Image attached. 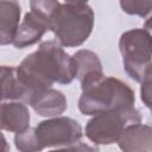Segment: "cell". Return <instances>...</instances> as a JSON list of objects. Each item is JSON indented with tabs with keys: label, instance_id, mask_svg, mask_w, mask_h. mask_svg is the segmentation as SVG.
I'll list each match as a JSON object with an SVG mask.
<instances>
[{
	"label": "cell",
	"instance_id": "obj_7",
	"mask_svg": "<svg viewBox=\"0 0 152 152\" xmlns=\"http://www.w3.org/2000/svg\"><path fill=\"white\" fill-rule=\"evenodd\" d=\"M50 30V24L44 18L33 13L32 11L26 13L18 32L13 40V45L18 49H25L40 40L46 31Z\"/></svg>",
	"mask_w": 152,
	"mask_h": 152
},
{
	"label": "cell",
	"instance_id": "obj_10",
	"mask_svg": "<svg viewBox=\"0 0 152 152\" xmlns=\"http://www.w3.org/2000/svg\"><path fill=\"white\" fill-rule=\"evenodd\" d=\"M21 8L17 0H0V44H13L19 28Z\"/></svg>",
	"mask_w": 152,
	"mask_h": 152
},
{
	"label": "cell",
	"instance_id": "obj_2",
	"mask_svg": "<svg viewBox=\"0 0 152 152\" xmlns=\"http://www.w3.org/2000/svg\"><path fill=\"white\" fill-rule=\"evenodd\" d=\"M133 89L124 81L103 76L82 88L78 109L84 115H95L119 107L134 106Z\"/></svg>",
	"mask_w": 152,
	"mask_h": 152
},
{
	"label": "cell",
	"instance_id": "obj_15",
	"mask_svg": "<svg viewBox=\"0 0 152 152\" xmlns=\"http://www.w3.org/2000/svg\"><path fill=\"white\" fill-rule=\"evenodd\" d=\"M120 7L129 15L144 18L152 13V0H120Z\"/></svg>",
	"mask_w": 152,
	"mask_h": 152
},
{
	"label": "cell",
	"instance_id": "obj_19",
	"mask_svg": "<svg viewBox=\"0 0 152 152\" xmlns=\"http://www.w3.org/2000/svg\"><path fill=\"white\" fill-rule=\"evenodd\" d=\"M68 2H88V0H65Z\"/></svg>",
	"mask_w": 152,
	"mask_h": 152
},
{
	"label": "cell",
	"instance_id": "obj_1",
	"mask_svg": "<svg viewBox=\"0 0 152 152\" xmlns=\"http://www.w3.org/2000/svg\"><path fill=\"white\" fill-rule=\"evenodd\" d=\"M17 74L30 104L34 95L51 88L53 83H71L76 78L77 69L74 57L69 56L58 42L48 40L21 61Z\"/></svg>",
	"mask_w": 152,
	"mask_h": 152
},
{
	"label": "cell",
	"instance_id": "obj_14",
	"mask_svg": "<svg viewBox=\"0 0 152 152\" xmlns=\"http://www.w3.org/2000/svg\"><path fill=\"white\" fill-rule=\"evenodd\" d=\"M14 144L17 150L21 152H37L44 148L37 137L36 129L31 127L17 133L14 137Z\"/></svg>",
	"mask_w": 152,
	"mask_h": 152
},
{
	"label": "cell",
	"instance_id": "obj_3",
	"mask_svg": "<svg viewBox=\"0 0 152 152\" xmlns=\"http://www.w3.org/2000/svg\"><path fill=\"white\" fill-rule=\"evenodd\" d=\"M94 27V12L87 2L61 4L50 21V31L62 46L82 45Z\"/></svg>",
	"mask_w": 152,
	"mask_h": 152
},
{
	"label": "cell",
	"instance_id": "obj_17",
	"mask_svg": "<svg viewBox=\"0 0 152 152\" xmlns=\"http://www.w3.org/2000/svg\"><path fill=\"white\" fill-rule=\"evenodd\" d=\"M140 83V99L144 104L152 112V63L147 68Z\"/></svg>",
	"mask_w": 152,
	"mask_h": 152
},
{
	"label": "cell",
	"instance_id": "obj_12",
	"mask_svg": "<svg viewBox=\"0 0 152 152\" xmlns=\"http://www.w3.org/2000/svg\"><path fill=\"white\" fill-rule=\"evenodd\" d=\"M0 124L2 131L23 132L30 127V112L23 102H2Z\"/></svg>",
	"mask_w": 152,
	"mask_h": 152
},
{
	"label": "cell",
	"instance_id": "obj_16",
	"mask_svg": "<svg viewBox=\"0 0 152 152\" xmlns=\"http://www.w3.org/2000/svg\"><path fill=\"white\" fill-rule=\"evenodd\" d=\"M61 4L58 0H30L31 11L39 17L44 18L45 20L51 21L53 14L59 8Z\"/></svg>",
	"mask_w": 152,
	"mask_h": 152
},
{
	"label": "cell",
	"instance_id": "obj_6",
	"mask_svg": "<svg viewBox=\"0 0 152 152\" xmlns=\"http://www.w3.org/2000/svg\"><path fill=\"white\" fill-rule=\"evenodd\" d=\"M34 129L44 148H70L82 138L81 125L68 116L58 115L40 121Z\"/></svg>",
	"mask_w": 152,
	"mask_h": 152
},
{
	"label": "cell",
	"instance_id": "obj_9",
	"mask_svg": "<svg viewBox=\"0 0 152 152\" xmlns=\"http://www.w3.org/2000/svg\"><path fill=\"white\" fill-rule=\"evenodd\" d=\"M72 57L76 63V77L81 83V88H84L94 81L104 76L101 61L95 52L82 49L75 52Z\"/></svg>",
	"mask_w": 152,
	"mask_h": 152
},
{
	"label": "cell",
	"instance_id": "obj_5",
	"mask_svg": "<svg viewBox=\"0 0 152 152\" xmlns=\"http://www.w3.org/2000/svg\"><path fill=\"white\" fill-rule=\"evenodd\" d=\"M119 50L127 75L141 82L152 63V34L145 28L128 30L119 39Z\"/></svg>",
	"mask_w": 152,
	"mask_h": 152
},
{
	"label": "cell",
	"instance_id": "obj_11",
	"mask_svg": "<svg viewBox=\"0 0 152 152\" xmlns=\"http://www.w3.org/2000/svg\"><path fill=\"white\" fill-rule=\"evenodd\" d=\"M30 104L38 115L45 118H53L63 114L68 106L64 94L52 88L34 95Z\"/></svg>",
	"mask_w": 152,
	"mask_h": 152
},
{
	"label": "cell",
	"instance_id": "obj_8",
	"mask_svg": "<svg viewBox=\"0 0 152 152\" xmlns=\"http://www.w3.org/2000/svg\"><path fill=\"white\" fill-rule=\"evenodd\" d=\"M116 144L125 152L152 151V127L141 122L129 125L125 128Z\"/></svg>",
	"mask_w": 152,
	"mask_h": 152
},
{
	"label": "cell",
	"instance_id": "obj_13",
	"mask_svg": "<svg viewBox=\"0 0 152 152\" xmlns=\"http://www.w3.org/2000/svg\"><path fill=\"white\" fill-rule=\"evenodd\" d=\"M1 86H2V100H18L24 103H28L27 93L21 84L17 66H1Z\"/></svg>",
	"mask_w": 152,
	"mask_h": 152
},
{
	"label": "cell",
	"instance_id": "obj_4",
	"mask_svg": "<svg viewBox=\"0 0 152 152\" xmlns=\"http://www.w3.org/2000/svg\"><path fill=\"white\" fill-rule=\"evenodd\" d=\"M137 122H141V116L134 106L119 107L93 115L86 125L84 133L96 145H110L118 142L126 127Z\"/></svg>",
	"mask_w": 152,
	"mask_h": 152
},
{
	"label": "cell",
	"instance_id": "obj_18",
	"mask_svg": "<svg viewBox=\"0 0 152 152\" xmlns=\"http://www.w3.org/2000/svg\"><path fill=\"white\" fill-rule=\"evenodd\" d=\"M144 28H145V30H147V31H148V32L152 34V15H151V17H150V18H148L146 21H145Z\"/></svg>",
	"mask_w": 152,
	"mask_h": 152
}]
</instances>
